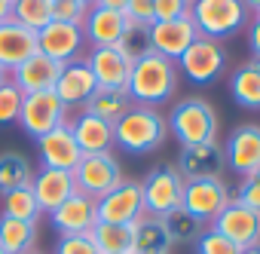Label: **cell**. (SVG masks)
Returning <instances> with one entry per match:
<instances>
[{"label":"cell","mask_w":260,"mask_h":254,"mask_svg":"<svg viewBox=\"0 0 260 254\" xmlns=\"http://www.w3.org/2000/svg\"><path fill=\"white\" fill-rule=\"evenodd\" d=\"M178 89V65L162 58L159 52L147 49L132 61V74H128L125 92L132 98V104H144V107H159L166 101H172Z\"/></svg>","instance_id":"cell-1"},{"label":"cell","mask_w":260,"mask_h":254,"mask_svg":"<svg viewBox=\"0 0 260 254\" xmlns=\"http://www.w3.org/2000/svg\"><path fill=\"white\" fill-rule=\"evenodd\" d=\"M169 138V119L159 113V107L132 104L116 122H113V144H119L125 153H153Z\"/></svg>","instance_id":"cell-2"},{"label":"cell","mask_w":260,"mask_h":254,"mask_svg":"<svg viewBox=\"0 0 260 254\" xmlns=\"http://www.w3.org/2000/svg\"><path fill=\"white\" fill-rule=\"evenodd\" d=\"M190 19H193L199 37H211L220 43L223 37L245 31L251 22V13L242 0H193Z\"/></svg>","instance_id":"cell-3"},{"label":"cell","mask_w":260,"mask_h":254,"mask_svg":"<svg viewBox=\"0 0 260 254\" xmlns=\"http://www.w3.org/2000/svg\"><path fill=\"white\" fill-rule=\"evenodd\" d=\"M169 132L181 141V147L217 141V116H214V107L205 98H196V95L178 101L172 107V116H169Z\"/></svg>","instance_id":"cell-4"},{"label":"cell","mask_w":260,"mask_h":254,"mask_svg":"<svg viewBox=\"0 0 260 254\" xmlns=\"http://www.w3.org/2000/svg\"><path fill=\"white\" fill-rule=\"evenodd\" d=\"M230 190L223 184V178H193V181H184V199H181V208L190 211L202 227H211L214 217L230 205Z\"/></svg>","instance_id":"cell-5"},{"label":"cell","mask_w":260,"mask_h":254,"mask_svg":"<svg viewBox=\"0 0 260 254\" xmlns=\"http://www.w3.org/2000/svg\"><path fill=\"white\" fill-rule=\"evenodd\" d=\"M175 65H178V71H184V77H187L190 83L208 86V83H214V80L223 74V68H226V52H223V46H220L217 40H211V37H196V40L187 46V52H184Z\"/></svg>","instance_id":"cell-6"},{"label":"cell","mask_w":260,"mask_h":254,"mask_svg":"<svg viewBox=\"0 0 260 254\" xmlns=\"http://www.w3.org/2000/svg\"><path fill=\"white\" fill-rule=\"evenodd\" d=\"M71 175H74L77 193L89 199H101L122 181V169L113 160V153H83V160L77 163Z\"/></svg>","instance_id":"cell-7"},{"label":"cell","mask_w":260,"mask_h":254,"mask_svg":"<svg viewBox=\"0 0 260 254\" xmlns=\"http://www.w3.org/2000/svg\"><path fill=\"white\" fill-rule=\"evenodd\" d=\"M141 196H144V211L166 217L175 208H181L184 199V178L175 166H159L141 181Z\"/></svg>","instance_id":"cell-8"},{"label":"cell","mask_w":260,"mask_h":254,"mask_svg":"<svg viewBox=\"0 0 260 254\" xmlns=\"http://www.w3.org/2000/svg\"><path fill=\"white\" fill-rule=\"evenodd\" d=\"M22 129L37 141L40 135L52 132L55 125L68 122V107L61 104V98L46 89V92H31L22 98V110H19V119H16Z\"/></svg>","instance_id":"cell-9"},{"label":"cell","mask_w":260,"mask_h":254,"mask_svg":"<svg viewBox=\"0 0 260 254\" xmlns=\"http://www.w3.org/2000/svg\"><path fill=\"white\" fill-rule=\"evenodd\" d=\"M95 211L101 224H135L144 214V196L138 181H119L110 193L95 199Z\"/></svg>","instance_id":"cell-10"},{"label":"cell","mask_w":260,"mask_h":254,"mask_svg":"<svg viewBox=\"0 0 260 254\" xmlns=\"http://www.w3.org/2000/svg\"><path fill=\"white\" fill-rule=\"evenodd\" d=\"M211 230H217L220 236H226V239H230L233 245H239L242 251L260 245V214L251 211L248 205L236 202V199H230V205L214 217Z\"/></svg>","instance_id":"cell-11"},{"label":"cell","mask_w":260,"mask_h":254,"mask_svg":"<svg viewBox=\"0 0 260 254\" xmlns=\"http://www.w3.org/2000/svg\"><path fill=\"white\" fill-rule=\"evenodd\" d=\"M196 37H199V31H196V25H193L190 16H184V19H169V22H153V25L147 28V43H150V49L159 52V55L169 58V61H178Z\"/></svg>","instance_id":"cell-12"},{"label":"cell","mask_w":260,"mask_h":254,"mask_svg":"<svg viewBox=\"0 0 260 254\" xmlns=\"http://www.w3.org/2000/svg\"><path fill=\"white\" fill-rule=\"evenodd\" d=\"M83 46H86V34H83L80 25H68V22L52 19L43 31H37V49L46 58L58 61V65H68V61L80 58Z\"/></svg>","instance_id":"cell-13"},{"label":"cell","mask_w":260,"mask_h":254,"mask_svg":"<svg viewBox=\"0 0 260 254\" xmlns=\"http://www.w3.org/2000/svg\"><path fill=\"white\" fill-rule=\"evenodd\" d=\"M132 55L125 52V46H92L86 65L95 77L98 86H110V89H125L128 74H132Z\"/></svg>","instance_id":"cell-14"},{"label":"cell","mask_w":260,"mask_h":254,"mask_svg":"<svg viewBox=\"0 0 260 254\" xmlns=\"http://www.w3.org/2000/svg\"><path fill=\"white\" fill-rule=\"evenodd\" d=\"M37 153H40L43 169H61V172H74L77 163L83 160V150L77 147L74 132H71V122H61L52 132L40 135L37 138Z\"/></svg>","instance_id":"cell-15"},{"label":"cell","mask_w":260,"mask_h":254,"mask_svg":"<svg viewBox=\"0 0 260 254\" xmlns=\"http://www.w3.org/2000/svg\"><path fill=\"white\" fill-rule=\"evenodd\" d=\"M223 163L230 169H236L239 175L260 169V125H254V122L236 125L223 144Z\"/></svg>","instance_id":"cell-16"},{"label":"cell","mask_w":260,"mask_h":254,"mask_svg":"<svg viewBox=\"0 0 260 254\" xmlns=\"http://www.w3.org/2000/svg\"><path fill=\"white\" fill-rule=\"evenodd\" d=\"M95 89H98V83H95V77H92L86 58H74V61L61 65L58 80H55V86H52V92L61 98V104H64L68 110H71V107H83Z\"/></svg>","instance_id":"cell-17"},{"label":"cell","mask_w":260,"mask_h":254,"mask_svg":"<svg viewBox=\"0 0 260 254\" xmlns=\"http://www.w3.org/2000/svg\"><path fill=\"white\" fill-rule=\"evenodd\" d=\"M49 220L55 227L58 236H77V233H92V227L98 224V211H95V199L74 193L71 199H64L55 211H49Z\"/></svg>","instance_id":"cell-18"},{"label":"cell","mask_w":260,"mask_h":254,"mask_svg":"<svg viewBox=\"0 0 260 254\" xmlns=\"http://www.w3.org/2000/svg\"><path fill=\"white\" fill-rule=\"evenodd\" d=\"M37 34L28 31L19 22H4L0 25V68L7 74H13L19 65H25L31 55H37Z\"/></svg>","instance_id":"cell-19"},{"label":"cell","mask_w":260,"mask_h":254,"mask_svg":"<svg viewBox=\"0 0 260 254\" xmlns=\"http://www.w3.org/2000/svg\"><path fill=\"white\" fill-rule=\"evenodd\" d=\"M220 166H223V147H220V141H205V144L181 147V156H178L175 169L181 172L184 181H193V178H217Z\"/></svg>","instance_id":"cell-20"},{"label":"cell","mask_w":260,"mask_h":254,"mask_svg":"<svg viewBox=\"0 0 260 254\" xmlns=\"http://www.w3.org/2000/svg\"><path fill=\"white\" fill-rule=\"evenodd\" d=\"M125 31H128L125 13L89 7V16L83 22V34H86V40L92 46H119L122 37H125Z\"/></svg>","instance_id":"cell-21"},{"label":"cell","mask_w":260,"mask_h":254,"mask_svg":"<svg viewBox=\"0 0 260 254\" xmlns=\"http://www.w3.org/2000/svg\"><path fill=\"white\" fill-rule=\"evenodd\" d=\"M31 190L37 196V205L40 211H55L64 199H71L77 193V184H74V175L71 172H61V169H40L34 178H31Z\"/></svg>","instance_id":"cell-22"},{"label":"cell","mask_w":260,"mask_h":254,"mask_svg":"<svg viewBox=\"0 0 260 254\" xmlns=\"http://www.w3.org/2000/svg\"><path fill=\"white\" fill-rule=\"evenodd\" d=\"M71 132L83 153H110V147H113V125L86 110L71 122Z\"/></svg>","instance_id":"cell-23"},{"label":"cell","mask_w":260,"mask_h":254,"mask_svg":"<svg viewBox=\"0 0 260 254\" xmlns=\"http://www.w3.org/2000/svg\"><path fill=\"white\" fill-rule=\"evenodd\" d=\"M58 71H61L58 61H52V58H46L43 52H37V55H31L25 65H19V68L13 71V83H16L25 95H31V92H46V89L55 86Z\"/></svg>","instance_id":"cell-24"},{"label":"cell","mask_w":260,"mask_h":254,"mask_svg":"<svg viewBox=\"0 0 260 254\" xmlns=\"http://www.w3.org/2000/svg\"><path fill=\"white\" fill-rule=\"evenodd\" d=\"M132 227H135L132 254H169V251H172V236H169L162 217L144 211Z\"/></svg>","instance_id":"cell-25"},{"label":"cell","mask_w":260,"mask_h":254,"mask_svg":"<svg viewBox=\"0 0 260 254\" xmlns=\"http://www.w3.org/2000/svg\"><path fill=\"white\" fill-rule=\"evenodd\" d=\"M128 107H132L128 92H125V89H110V86H98V89L89 95V101L83 104L86 113H92V116H98V119H107L110 125H113Z\"/></svg>","instance_id":"cell-26"},{"label":"cell","mask_w":260,"mask_h":254,"mask_svg":"<svg viewBox=\"0 0 260 254\" xmlns=\"http://www.w3.org/2000/svg\"><path fill=\"white\" fill-rule=\"evenodd\" d=\"M37 245V224L0 214V248L4 254H28Z\"/></svg>","instance_id":"cell-27"},{"label":"cell","mask_w":260,"mask_h":254,"mask_svg":"<svg viewBox=\"0 0 260 254\" xmlns=\"http://www.w3.org/2000/svg\"><path fill=\"white\" fill-rule=\"evenodd\" d=\"M92 242L98 245L101 254H132V236L135 227L132 224H95L92 227Z\"/></svg>","instance_id":"cell-28"},{"label":"cell","mask_w":260,"mask_h":254,"mask_svg":"<svg viewBox=\"0 0 260 254\" xmlns=\"http://www.w3.org/2000/svg\"><path fill=\"white\" fill-rule=\"evenodd\" d=\"M230 95L245 110H260V74L248 65H242L230 77Z\"/></svg>","instance_id":"cell-29"},{"label":"cell","mask_w":260,"mask_h":254,"mask_svg":"<svg viewBox=\"0 0 260 254\" xmlns=\"http://www.w3.org/2000/svg\"><path fill=\"white\" fill-rule=\"evenodd\" d=\"M31 178L34 169L22 153H0V196L19 187H31Z\"/></svg>","instance_id":"cell-30"},{"label":"cell","mask_w":260,"mask_h":254,"mask_svg":"<svg viewBox=\"0 0 260 254\" xmlns=\"http://www.w3.org/2000/svg\"><path fill=\"white\" fill-rule=\"evenodd\" d=\"M13 22L28 31H43L52 22V0H13Z\"/></svg>","instance_id":"cell-31"},{"label":"cell","mask_w":260,"mask_h":254,"mask_svg":"<svg viewBox=\"0 0 260 254\" xmlns=\"http://www.w3.org/2000/svg\"><path fill=\"white\" fill-rule=\"evenodd\" d=\"M4 214L7 217H16V220H28V224H37L40 220V205H37V196L31 187H19V190H10L4 196Z\"/></svg>","instance_id":"cell-32"},{"label":"cell","mask_w":260,"mask_h":254,"mask_svg":"<svg viewBox=\"0 0 260 254\" xmlns=\"http://www.w3.org/2000/svg\"><path fill=\"white\" fill-rule=\"evenodd\" d=\"M166 220V230H169V236H172V245L175 242H196V236L205 230L190 211H184V208H175L172 214H166L162 217Z\"/></svg>","instance_id":"cell-33"},{"label":"cell","mask_w":260,"mask_h":254,"mask_svg":"<svg viewBox=\"0 0 260 254\" xmlns=\"http://www.w3.org/2000/svg\"><path fill=\"white\" fill-rule=\"evenodd\" d=\"M22 98H25V92H22L13 80L0 83V125H10V122H16V119H19Z\"/></svg>","instance_id":"cell-34"},{"label":"cell","mask_w":260,"mask_h":254,"mask_svg":"<svg viewBox=\"0 0 260 254\" xmlns=\"http://www.w3.org/2000/svg\"><path fill=\"white\" fill-rule=\"evenodd\" d=\"M196 254H242L239 245H233L226 236H220L217 230L205 227L199 236H196Z\"/></svg>","instance_id":"cell-35"},{"label":"cell","mask_w":260,"mask_h":254,"mask_svg":"<svg viewBox=\"0 0 260 254\" xmlns=\"http://www.w3.org/2000/svg\"><path fill=\"white\" fill-rule=\"evenodd\" d=\"M89 16V4H80V0H52V19L55 22H68V25H80Z\"/></svg>","instance_id":"cell-36"},{"label":"cell","mask_w":260,"mask_h":254,"mask_svg":"<svg viewBox=\"0 0 260 254\" xmlns=\"http://www.w3.org/2000/svg\"><path fill=\"white\" fill-rule=\"evenodd\" d=\"M233 199H236V202H242V205H248L251 211H257V214H260V169H254V172L242 175L239 193H236Z\"/></svg>","instance_id":"cell-37"},{"label":"cell","mask_w":260,"mask_h":254,"mask_svg":"<svg viewBox=\"0 0 260 254\" xmlns=\"http://www.w3.org/2000/svg\"><path fill=\"white\" fill-rule=\"evenodd\" d=\"M55 254H101V251L89 233H77V236H58Z\"/></svg>","instance_id":"cell-38"},{"label":"cell","mask_w":260,"mask_h":254,"mask_svg":"<svg viewBox=\"0 0 260 254\" xmlns=\"http://www.w3.org/2000/svg\"><path fill=\"white\" fill-rule=\"evenodd\" d=\"M193 0H153V19L169 22V19H184L190 16Z\"/></svg>","instance_id":"cell-39"},{"label":"cell","mask_w":260,"mask_h":254,"mask_svg":"<svg viewBox=\"0 0 260 254\" xmlns=\"http://www.w3.org/2000/svg\"><path fill=\"white\" fill-rule=\"evenodd\" d=\"M122 13L132 25H141V28H150L156 22L153 19V0H128Z\"/></svg>","instance_id":"cell-40"},{"label":"cell","mask_w":260,"mask_h":254,"mask_svg":"<svg viewBox=\"0 0 260 254\" xmlns=\"http://www.w3.org/2000/svg\"><path fill=\"white\" fill-rule=\"evenodd\" d=\"M248 43H251V52L260 55V16H254L248 22Z\"/></svg>","instance_id":"cell-41"},{"label":"cell","mask_w":260,"mask_h":254,"mask_svg":"<svg viewBox=\"0 0 260 254\" xmlns=\"http://www.w3.org/2000/svg\"><path fill=\"white\" fill-rule=\"evenodd\" d=\"M125 4H128V0H92V7H101V10H116V13H122V10H125Z\"/></svg>","instance_id":"cell-42"},{"label":"cell","mask_w":260,"mask_h":254,"mask_svg":"<svg viewBox=\"0 0 260 254\" xmlns=\"http://www.w3.org/2000/svg\"><path fill=\"white\" fill-rule=\"evenodd\" d=\"M13 19V0H0V25Z\"/></svg>","instance_id":"cell-43"},{"label":"cell","mask_w":260,"mask_h":254,"mask_svg":"<svg viewBox=\"0 0 260 254\" xmlns=\"http://www.w3.org/2000/svg\"><path fill=\"white\" fill-rule=\"evenodd\" d=\"M242 4L248 7V13H251V16H257V13H260V0H242Z\"/></svg>","instance_id":"cell-44"},{"label":"cell","mask_w":260,"mask_h":254,"mask_svg":"<svg viewBox=\"0 0 260 254\" xmlns=\"http://www.w3.org/2000/svg\"><path fill=\"white\" fill-rule=\"evenodd\" d=\"M248 68H254V71H257V74H260V55H254V58H251V61H248Z\"/></svg>","instance_id":"cell-45"},{"label":"cell","mask_w":260,"mask_h":254,"mask_svg":"<svg viewBox=\"0 0 260 254\" xmlns=\"http://www.w3.org/2000/svg\"><path fill=\"white\" fill-rule=\"evenodd\" d=\"M242 254H260V245H254V248H245Z\"/></svg>","instance_id":"cell-46"},{"label":"cell","mask_w":260,"mask_h":254,"mask_svg":"<svg viewBox=\"0 0 260 254\" xmlns=\"http://www.w3.org/2000/svg\"><path fill=\"white\" fill-rule=\"evenodd\" d=\"M7 80H10V74H7L4 68H0V83H7Z\"/></svg>","instance_id":"cell-47"},{"label":"cell","mask_w":260,"mask_h":254,"mask_svg":"<svg viewBox=\"0 0 260 254\" xmlns=\"http://www.w3.org/2000/svg\"><path fill=\"white\" fill-rule=\"evenodd\" d=\"M80 4H89V7H92V0H80Z\"/></svg>","instance_id":"cell-48"},{"label":"cell","mask_w":260,"mask_h":254,"mask_svg":"<svg viewBox=\"0 0 260 254\" xmlns=\"http://www.w3.org/2000/svg\"><path fill=\"white\" fill-rule=\"evenodd\" d=\"M28 254H40V251H28Z\"/></svg>","instance_id":"cell-49"},{"label":"cell","mask_w":260,"mask_h":254,"mask_svg":"<svg viewBox=\"0 0 260 254\" xmlns=\"http://www.w3.org/2000/svg\"><path fill=\"white\" fill-rule=\"evenodd\" d=\"M0 254H4V248H0Z\"/></svg>","instance_id":"cell-50"},{"label":"cell","mask_w":260,"mask_h":254,"mask_svg":"<svg viewBox=\"0 0 260 254\" xmlns=\"http://www.w3.org/2000/svg\"><path fill=\"white\" fill-rule=\"evenodd\" d=\"M257 16H260V13H257Z\"/></svg>","instance_id":"cell-51"}]
</instances>
